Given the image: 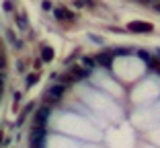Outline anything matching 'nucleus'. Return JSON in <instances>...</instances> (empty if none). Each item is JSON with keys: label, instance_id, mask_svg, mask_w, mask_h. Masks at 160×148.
I'll return each mask as SVG.
<instances>
[{"label": "nucleus", "instance_id": "nucleus-1", "mask_svg": "<svg viewBox=\"0 0 160 148\" xmlns=\"http://www.w3.org/2000/svg\"><path fill=\"white\" fill-rule=\"evenodd\" d=\"M45 128L43 125H37V128L31 132V148H45Z\"/></svg>", "mask_w": 160, "mask_h": 148}, {"label": "nucleus", "instance_id": "nucleus-2", "mask_svg": "<svg viewBox=\"0 0 160 148\" xmlns=\"http://www.w3.org/2000/svg\"><path fill=\"white\" fill-rule=\"evenodd\" d=\"M127 29L133 31V33H152V23H144V21H132L127 23Z\"/></svg>", "mask_w": 160, "mask_h": 148}, {"label": "nucleus", "instance_id": "nucleus-3", "mask_svg": "<svg viewBox=\"0 0 160 148\" xmlns=\"http://www.w3.org/2000/svg\"><path fill=\"white\" fill-rule=\"evenodd\" d=\"M64 89L66 86L64 84H53V86H49V91H47V101L49 103H58V101L62 99V95H64Z\"/></svg>", "mask_w": 160, "mask_h": 148}, {"label": "nucleus", "instance_id": "nucleus-4", "mask_svg": "<svg viewBox=\"0 0 160 148\" xmlns=\"http://www.w3.org/2000/svg\"><path fill=\"white\" fill-rule=\"evenodd\" d=\"M94 62L99 64V66L107 68V70H111V68H113V56H111V54L101 52V54H97V56H94Z\"/></svg>", "mask_w": 160, "mask_h": 148}, {"label": "nucleus", "instance_id": "nucleus-5", "mask_svg": "<svg viewBox=\"0 0 160 148\" xmlns=\"http://www.w3.org/2000/svg\"><path fill=\"white\" fill-rule=\"evenodd\" d=\"M47 120H49V107L43 105L41 109H37V115H35V124H37V125H43Z\"/></svg>", "mask_w": 160, "mask_h": 148}, {"label": "nucleus", "instance_id": "nucleus-6", "mask_svg": "<svg viewBox=\"0 0 160 148\" xmlns=\"http://www.w3.org/2000/svg\"><path fill=\"white\" fill-rule=\"evenodd\" d=\"M53 17H56L58 21H66V19L74 21L76 19V14L70 13V10H66V8H53Z\"/></svg>", "mask_w": 160, "mask_h": 148}, {"label": "nucleus", "instance_id": "nucleus-7", "mask_svg": "<svg viewBox=\"0 0 160 148\" xmlns=\"http://www.w3.org/2000/svg\"><path fill=\"white\" fill-rule=\"evenodd\" d=\"M53 60V49L49 45H43L41 48V62H52Z\"/></svg>", "mask_w": 160, "mask_h": 148}, {"label": "nucleus", "instance_id": "nucleus-8", "mask_svg": "<svg viewBox=\"0 0 160 148\" xmlns=\"http://www.w3.org/2000/svg\"><path fill=\"white\" fill-rule=\"evenodd\" d=\"M88 74H90V70H86V68H74L72 70L74 78H88Z\"/></svg>", "mask_w": 160, "mask_h": 148}, {"label": "nucleus", "instance_id": "nucleus-9", "mask_svg": "<svg viewBox=\"0 0 160 148\" xmlns=\"http://www.w3.org/2000/svg\"><path fill=\"white\" fill-rule=\"evenodd\" d=\"M94 64H97V62H94V58H88V56H84V58H82V66H84L86 70H90V72H92V70H94Z\"/></svg>", "mask_w": 160, "mask_h": 148}, {"label": "nucleus", "instance_id": "nucleus-10", "mask_svg": "<svg viewBox=\"0 0 160 148\" xmlns=\"http://www.w3.org/2000/svg\"><path fill=\"white\" fill-rule=\"evenodd\" d=\"M33 107H35L33 103H29V105H27V107H25V109H23V113H21V117H19V121H17V124H19V125L23 124V121H25V117H27V115L31 113V111H33Z\"/></svg>", "mask_w": 160, "mask_h": 148}, {"label": "nucleus", "instance_id": "nucleus-11", "mask_svg": "<svg viewBox=\"0 0 160 148\" xmlns=\"http://www.w3.org/2000/svg\"><path fill=\"white\" fill-rule=\"evenodd\" d=\"M60 80H62V84L66 86V84H72V82H74L76 78L72 76V74H66V76H60Z\"/></svg>", "mask_w": 160, "mask_h": 148}, {"label": "nucleus", "instance_id": "nucleus-12", "mask_svg": "<svg viewBox=\"0 0 160 148\" xmlns=\"http://www.w3.org/2000/svg\"><path fill=\"white\" fill-rule=\"evenodd\" d=\"M136 56L140 58V60H144V62H148V60H150V54H148V52H144V49H138V52H136Z\"/></svg>", "mask_w": 160, "mask_h": 148}, {"label": "nucleus", "instance_id": "nucleus-13", "mask_svg": "<svg viewBox=\"0 0 160 148\" xmlns=\"http://www.w3.org/2000/svg\"><path fill=\"white\" fill-rule=\"evenodd\" d=\"M17 25H19L21 29H27V19H25L23 14H19V17H17Z\"/></svg>", "mask_w": 160, "mask_h": 148}, {"label": "nucleus", "instance_id": "nucleus-14", "mask_svg": "<svg viewBox=\"0 0 160 148\" xmlns=\"http://www.w3.org/2000/svg\"><path fill=\"white\" fill-rule=\"evenodd\" d=\"M115 56H129V54H132V52H129V49H127V48H117V49H115Z\"/></svg>", "mask_w": 160, "mask_h": 148}, {"label": "nucleus", "instance_id": "nucleus-15", "mask_svg": "<svg viewBox=\"0 0 160 148\" xmlns=\"http://www.w3.org/2000/svg\"><path fill=\"white\" fill-rule=\"evenodd\" d=\"M37 82V74H29L27 76V86H33Z\"/></svg>", "mask_w": 160, "mask_h": 148}, {"label": "nucleus", "instance_id": "nucleus-16", "mask_svg": "<svg viewBox=\"0 0 160 148\" xmlns=\"http://www.w3.org/2000/svg\"><path fill=\"white\" fill-rule=\"evenodd\" d=\"M43 10H52V2L49 0H43Z\"/></svg>", "mask_w": 160, "mask_h": 148}, {"label": "nucleus", "instance_id": "nucleus-17", "mask_svg": "<svg viewBox=\"0 0 160 148\" xmlns=\"http://www.w3.org/2000/svg\"><path fill=\"white\" fill-rule=\"evenodd\" d=\"M88 37H90V41H94V43H103V39L97 37V35H88Z\"/></svg>", "mask_w": 160, "mask_h": 148}, {"label": "nucleus", "instance_id": "nucleus-18", "mask_svg": "<svg viewBox=\"0 0 160 148\" xmlns=\"http://www.w3.org/2000/svg\"><path fill=\"white\" fill-rule=\"evenodd\" d=\"M4 10H12V4H10V2H4Z\"/></svg>", "mask_w": 160, "mask_h": 148}, {"label": "nucleus", "instance_id": "nucleus-19", "mask_svg": "<svg viewBox=\"0 0 160 148\" xmlns=\"http://www.w3.org/2000/svg\"><path fill=\"white\" fill-rule=\"evenodd\" d=\"M2 86H4V78H2V74H0V93H2Z\"/></svg>", "mask_w": 160, "mask_h": 148}, {"label": "nucleus", "instance_id": "nucleus-20", "mask_svg": "<svg viewBox=\"0 0 160 148\" xmlns=\"http://www.w3.org/2000/svg\"><path fill=\"white\" fill-rule=\"evenodd\" d=\"M138 2H142V4H148V2H152V0H138Z\"/></svg>", "mask_w": 160, "mask_h": 148}, {"label": "nucleus", "instance_id": "nucleus-21", "mask_svg": "<svg viewBox=\"0 0 160 148\" xmlns=\"http://www.w3.org/2000/svg\"><path fill=\"white\" fill-rule=\"evenodd\" d=\"M2 140H4V136H2V132H0V144H2Z\"/></svg>", "mask_w": 160, "mask_h": 148}, {"label": "nucleus", "instance_id": "nucleus-22", "mask_svg": "<svg viewBox=\"0 0 160 148\" xmlns=\"http://www.w3.org/2000/svg\"><path fill=\"white\" fill-rule=\"evenodd\" d=\"M156 52H158V56H160V48H158V49H156Z\"/></svg>", "mask_w": 160, "mask_h": 148}, {"label": "nucleus", "instance_id": "nucleus-23", "mask_svg": "<svg viewBox=\"0 0 160 148\" xmlns=\"http://www.w3.org/2000/svg\"><path fill=\"white\" fill-rule=\"evenodd\" d=\"M158 8H160V6H158Z\"/></svg>", "mask_w": 160, "mask_h": 148}]
</instances>
